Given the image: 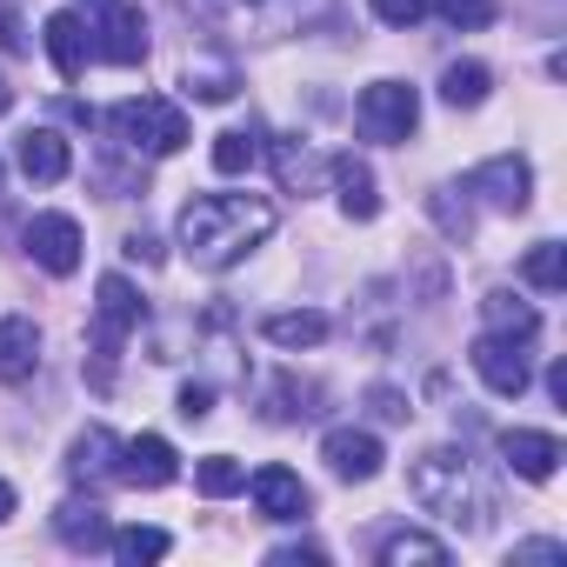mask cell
I'll return each instance as SVG.
<instances>
[{
  "mask_svg": "<svg viewBox=\"0 0 567 567\" xmlns=\"http://www.w3.org/2000/svg\"><path fill=\"white\" fill-rule=\"evenodd\" d=\"M267 234H274V207L260 194H200L174 220V240H181V254L194 267H234Z\"/></svg>",
  "mask_w": 567,
  "mask_h": 567,
  "instance_id": "cell-1",
  "label": "cell"
},
{
  "mask_svg": "<svg viewBox=\"0 0 567 567\" xmlns=\"http://www.w3.org/2000/svg\"><path fill=\"white\" fill-rule=\"evenodd\" d=\"M408 494H414L427 514H441V520H474V514H481V494H474L467 454H454V447L421 454V461L408 467Z\"/></svg>",
  "mask_w": 567,
  "mask_h": 567,
  "instance_id": "cell-2",
  "label": "cell"
},
{
  "mask_svg": "<svg viewBox=\"0 0 567 567\" xmlns=\"http://www.w3.org/2000/svg\"><path fill=\"white\" fill-rule=\"evenodd\" d=\"M107 127H114V141H127L134 154H154V161L174 154V147H187V114L174 101H154V94L107 107Z\"/></svg>",
  "mask_w": 567,
  "mask_h": 567,
  "instance_id": "cell-3",
  "label": "cell"
},
{
  "mask_svg": "<svg viewBox=\"0 0 567 567\" xmlns=\"http://www.w3.org/2000/svg\"><path fill=\"white\" fill-rule=\"evenodd\" d=\"M354 121H361L368 141H408L421 127V94L408 81H374V87H361Z\"/></svg>",
  "mask_w": 567,
  "mask_h": 567,
  "instance_id": "cell-4",
  "label": "cell"
},
{
  "mask_svg": "<svg viewBox=\"0 0 567 567\" xmlns=\"http://www.w3.org/2000/svg\"><path fill=\"white\" fill-rule=\"evenodd\" d=\"M94 295H101V301H94V348H101V361H114V354H121V341L141 328V315H147V308H141V295L127 288L121 274H101V288H94Z\"/></svg>",
  "mask_w": 567,
  "mask_h": 567,
  "instance_id": "cell-5",
  "label": "cell"
},
{
  "mask_svg": "<svg viewBox=\"0 0 567 567\" xmlns=\"http://www.w3.org/2000/svg\"><path fill=\"white\" fill-rule=\"evenodd\" d=\"M467 361H474V374L487 381V394H501V401H520V394H527V381H534V368H527L520 341H507V334H481V341L467 348Z\"/></svg>",
  "mask_w": 567,
  "mask_h": 567,
  "instance_id": "cell-6",
  "label": "cell"
},
{
  "mask_svg": "<svg viewBox=\"0 0 567 567\" xmlns=\"http://www.w3.org/2000/svg\"><path fill=\"white\" fill-rule=\"evenodd\" d=\"M467 194H481V200H494V207H527V194H534V167L520 161V154H494V161H481L474 174H467Z\"/></svg>",
  "mask_w": 567,
  "mask_h": 567,
  "instance_id": "cell-7",
  "label": "cell"
},
{
  "mask_svg": "<svg viewBox=\"0 0 567 567\" xmlns=\"http://www.w3.org/2000/svg\"><path fill=\"white\" fill-rule=\"evenodd\" d=\"M28 254L48 274H74L81 267V220L74 214H34L28 220Z\"/></svg>",
  "mask_w": 567,
  "mask_h": 567,
  "instance_id": "cell-8",
  "label": "cell"
},
{
  "mask_svg": "<svg viewBox=\"0 0 567 567\" xmlns=\"http://www.w3.org/2000/svg\"><path fill=\"white\" fill-rule=\"evenodd\" d=\"M247 494H254V507H260L267 520H301V514L315 507V494H308V481H301L295 467H260V474L247 481Z\"/></svg>",
  "mask_w": 567,
  "mask_h": 567,
  "instance_id": "cell-9",
  "label": "cell"
},
{
  "mask_svg": "<svg viewBox=\"0 0 567 567\" xmlns=\"http://www.w3.org/2000/svg\"><path fill=\"white\" fill-rule=\"evenodd\" d=\"M94 54L101 61H114V68H134V61H147V14L141 8H101V41H94Z\"/></svg>",
  "mask_w": 567,
  "mask_h": 567,
  "instance_id": "cell-10",
  "label": "cell"
},
{
  "mask_svg": "<svg viewBox=\"0 0 567 567\" xmlns=\"http://www.w3.org/2000/svg\"><path fill=\"white\" fill-rule=\"evenodd\" d=\"M321 461L341 474V481H374L381 474V434H368V427H334L328 441H321Z\"/></svg>",
  "mask_w": 567,
  "mask_h": 567,
  "instance_id": "cell-11",
  "label": "cell"
},
{
  "mask_svg": "<svg viewBox=\"0 0 567 567\" xmlns=\"http://www.w3.org/2000/svg\"><path fill=\"white\" fill-rule=\"evenodd\" d=\"M501 454H507V467L520 474V481H554L560 474V441L554 434H540V427H507L501 434Z\"/></svg>",
  "mask_w": 567,
  "mask_h": 567,
  "instance_id": "cell-12",
  "label": "cell"
},
{
  "mask_svg": "<svg viewBox=\"0 0 567 567\" xmlns=\"http://www.w3.org/2000/svg\"><path fill=\"white\" fill-rule=\"evenodd\" d=\"M174 474H181L174 441H161V434H134V441H121V481H134V487H167Z\"/></svg>",
  "mask_w": 567,
  "mask_h": 567,
  "instance_id": "cell-13",
  "label": "cell"
},
{
  "mask_svg": "<svg viewBox=\"0 0 567 567\" xmlns=\"http://www.w3.org/2000/svg\"><path fill=\"white\" fill-rule=\"evenodd\" d=\"M34 368H41V328L28 315H8L0 321V381L21 388V381H34Z\"/></svg>",
  "mask_w": 567,
  "mask_h": 567,
  "instance_id": "cell-14",
  "label": "cell"
},
{
  "mask_svg": "<svg viewBox=\"0 0 567 567\" xmlns=\"http://www.w3.org/2000/svg\"><path fill=\"white\" fill-rule=\"evenodd\" d=\"M14 161H21V174H28V181L54 187V181H68V167H74V147H68V141H61L54 127H28V134H21V154H14Z\"/></svg>",
  "mask_w": 567,
  "mask_h": 567,
  "instance_id": "cell-15",
  "label": "cell"
},
{
  "mask_svg": "<svg viewBox=\"0 0 567 567\" xmlns=\"http://www.w3.org/2000/svg\"><path fill=\"white\" fill-rule=\"evenodd\" d=\"M48 54H54L61 81H81V74H87V54H94V41H87V21H81L74 8L48 14Z\"/></svg>",
  "mask_w": 567,
  "mask_h": 567,
  "instance_id": "cell-16",
  "label": "cell"
},
{
  "mask_svg": "<svg viewBox=\"0 0 567 567\" xmlns=\"http://www.w3.org/2000/svg\"><path fill=\"white\" fill-rule=\"evenodd\" d=\"M328 174H334V187H341V207H348V220H374V214H381V194H374V174H368V161H354V154H334V161H328Z\"/></svg>",
  "mask_w": 567,
  "mask_h": 567,
  "instance_id": "cell-17",
  "label": "cell"
},
{
  "mask_svg": "<svg viewBox=\"0 0 567 567\" xmlns=\"http://www.w3.org/2000/svg\"><path fill=\"white\" fill-rule=\"evenodd\" d=\"M54 534H61L68 547H87V554H94V547H107L114 527H107V507H101V501H68V507L54 514Z\"/></svg>",
  "mask_w": 567,
  "mask_h": 567,
  "instance_id": "cell-18",
  "label": "cell"
},
{
  "mask_svg": "<svg viewBox=\"0 0 567 567\" xmlns=\"http://www.w3.org/2000/svg\"><path fill=\"white\" fill-rule=\"evenodd\" d=\"M381 567H447V540L421 534V527H401L381 540Z\"/></svg>",
  "mask_w": 567,
  "mask_h": 567,
  "instance_id": "cell-19",
  "label": "cell"
},
{
  "mask_svg": "<svg viewBox=\"0 0 567 567\" xmlns=\"http://www.w3.org/2000/svg\"><path fill=\"white\" fill-rule=\"evenodd\" d=\"M260 334H267L274 348H321V341H328V315H315V308L267 315V321H260Z\"/></svg>",
  "mask_w": 567,
  "mask_h": 567,
  "instance_id": "cell-20",
  "label": "cell"
},
{
  "mask_svg": "<svg viewBox=\"0 0 567 567\" xmlns=\"http://www.w3.org/2000/svg\"><path fill=\"white\" fill-rule=\"evenodd\" d=\"M481 315H487V334H507V341H520V348L540 334V315H534L527 301H514V295H487Z\"/></svg>",
  "mask_w": 567,
  "mask_h": 567,
  "instance_id": "cell-21",
  "label": "cell"
},
{
  "mask_svg": "<svg viewBox=\"0 0 567 567\" xmlns=\"http://www.w3.org/2000/svg\"><path fill=\"white\" fill-rule=\"evenodd\" d=\"M520 280H527V288H540V295L567 288V247H560V240H540V247H527V260H520Z\"/></svg>",
  "mask_w": 567,
  "mask_h": 567,
  "instance_id": "cell-22",
  "label": "cell"
},
{
  "mask_svg": "<svg viewBox=\"0 0 567 567\" xmlns=\"http://www.w3.org/2000/svg\"><path fill=\"white\" fill-rule=\"evenodd\" d=\"M114 454H121V441H114L107 427H87V434L74 441V481H101V474H121V467H114Z\"/></svg>",
  "mask_w": 567,
  "mask_h": 567,
  "instance_id": "cell-23",
  "label": "cell"
},
{
  "mask_svg": "<svg viewBox=\"0 0 567 567\" xmlns=\"http://www.w3.org/2000/svg\"><path fill=\"white\" fill-rule=\"evenodd\" d=\"M107 547H114V560L141 567V560H161L174 540H167V527H141V520H134V527H114V534H107Z\"/></svg>",
  "mask_w": 567,
  "mask_h": 567,
  "instance_id": "cell-24",
  "label": "cell"
},
{
  "mask_svg": "<svg viewBox=\"0 0 567 567\" xmlns=\"http://www.w3.org/2000/svg\"><path fill=\"white\" fill-rule=\"evenodd\" d=\"M487 81H494V74H487L481 61H454V68L441 74V101H447V107H481V101H487Z\"/></svg>",
  "mask_w": 567,
  "mask_h": 567,
  "instance_id": "cell-25",
  "label": "cell"
},
{
  "mask_svg": "<svg viewBox=\"0 0 567 567\" xmlns=\"http://www.w3.org/2000/svg\"><path fill=\"white\" fill-rule=\"evenodd\" d=\"M194 487H200L207 501H227V494H240V487H247V467H240L234 454H207V461L194 467Z\"/></svg>",
  "mask_w": 567,
  "mask_h": 567,
  "instance_id": "cell-26",
  "label": "cell"
},
{
  "mask_svg": "<svg viewBox=\"0 0 567 567\" xmlns=\"http://www.w3.org/2000/svg\"><path fill=\"white\" fill-rule=\"evenodd\" d=\"M260 161V141L247 134V127H227V134H214V174H247Z\"/></svg>",
  "mask_w": 567,
  "mask_h": 567,
  "instance_id": "cell-27",
  "label": "cell"
},
{
  "mask_svg": "<svg viewBox=\"0 0 567 567\" xmlns=\"http://www.w3.org/2000/svg\"><path fill=\"white\" fill-rule=\"evenodd\" d=\"M187 94L194 101H234V68H220V61H187Z\"/></svg>",
  "mask_w": 567,
  "mask_h": 567,
  "instance_id": "cell-28",
  "label": "cell"
},
{
  "mask_svg": "<svg viewBox=\"0 0 567 567\" xmlns=\"http://www.w3.org/2000/svg\"><path fill=\"white\" fill-rule=\"evenodd\" d=\"M427 8H434L447 28H487V21H494V0H427Z\"/></svg>",
  "mask_w": 567,
  "mask_h": 567,
  "instance_id": "cell-29",
  "label": "cell"
},
{
  "mask_svg": "<svg viewBox=\"0 0 567 567\" xmlns=\"http://www.w3.org/2000/svg\"><path fill=\"white\" fill-rule=\"evenodd\" d=\"M274 167H280V181H288V187H308V174H315L308 141H280V147H274Z\"/></svg>",
  "mask_w": 567,
  "mask_h": 567,
  "instance_id": "cell-30",
  "label": "cell"
},
{
  "mask_svg": "<svg viewBox=\"0 0 567 567\" xmlns=\"http://www.w3.org/2000/svg\"><path fill=\"white\" fill-rule=\"evenodd\" d=\"M374 8V21H388V28H414L421 14H427V0H368Z\"/></svg>",
  "mask_w": 567,
  "mask_h": 567,
  "instance_id": "cell-31",
  "label": "cell"
},
{
  "mask_svg": "<svg viewBox=\"0 0 567 567\" xmlns=\"http://www.w3.org/2000/svg\"><path fill=\"white\" fill-rule=\"evenodd\" d=\"M28 48V34H21V8L14 0H0V54H21Z\"/></svg>",
  "mask_w": 567,
  "mask_h": 567,
  "instance_id": "cell-32",
  "label": "cell"
},
{
  "mask_svg": "<svg viewBox=\"0 0 567 567\" xmlns=\"http://www.w3.org/2000/svg\"><path fill=\"white\" fill-rule=\"evenodd\" d=\"M181 414H187V421H207V414H214V388L187 381V388H181Z\"/></svg>",
  "mask_w": 567,
  "mask_h": 567,
  "instance_id": "cell-33",
  "label": "cell"
},
{
  "mask_svg": "<svg viewBox=\"0 0 567 567\" xmlns=\"http://www.w3.org/2000/svg\"><path fill=\"white\" fill-rule=\"evenodd\" d=\"M514 560H567V547H560V540H520Z\"/></svg>",
  "mask_w": 567,
  "mask_h": 567,
  "instance_id": "cell-34",
  "label": "cell"
},
{
  "mask_svg": "<svg viewBox=\"0 0 567 567\" xmlns=\"http://www.w3.org/2000/svg\"><path fill=\"white\" fill-rule=\"evenodd\" d=\"M374 414H381V421H408V401H401L394 388H374Z\"/></svg>",
  "mask_w": 567,
  "mask_h": 567,
  "instance_id": "cell-35",
  "label": "cell"
},
{
  "mask_svg": "<svg viewBox=\"0 0 567 567\" xmlns=\"http://www.w3.org/2000/svg\"><path fill=\"white\" fill-rule=\"evenodd\" d=\"M127 254H134V260H161V240H154V234H127Z\"/></svg>",
  "mask_w": 567,
  "mask_h": 567,
  "instance_id": "cell-36",
  "label": "cell"
},
{
  "mask_svg": "<svg viewBox=\"0 0 567 567\" xmlns=\"http://www.w3.org/2000/svg\"><path fill=\"white\" fill-rule=\"evenodd\" d=\"M547 394L567 408V361H554V368H547Z\"/></svg>",
  "mask_w": 567,
  "mask_h": 567,
  "instance_id": "cell-37",
  "label": "cell"
},
{
  "mask_svg": "<svg viewBox=\"0 0 567 567\" xmlns=\"http://www.w3.org/2000/svg\"><path fill=\"white\" fill-rule=\"evenodd\" d=\"M8 514H14V487H8V481H0V520H8Z\"/></svg>",
  "mask_w": 567,
  "mask_h": 567,
  "instance_id": "cell-38",
  "label": "cell"
},
{
  "mask_svg": "<svg viewBox=\"0 0 567 567\" xmlns=\"http://www.w3.org/2000/svg\"><path fill=\"white\" fill-rule=\"evenodd\" d=\"M87 8H94V14H101V8H114V0H87Z\"/></svg>",
  "mask_w": 567,
  "mask_h": 567,
  "instance_id": "cell-39",
  "label": "cell"
},
{
  "mask_svg": "<svg viewBox=\"0 0 567 567\" xmlns=\"http://www.w3.org/2000/svg\"><path fill=\"white\" fill-rule=\"evenodd\" d=\"M0 114H8V87H0Z\"/></svg>",
  "mask_w": 567,
  "mask_h": 567,
  "instance_id": "cell-40",
  "label": "cell"
}]
</instances>
